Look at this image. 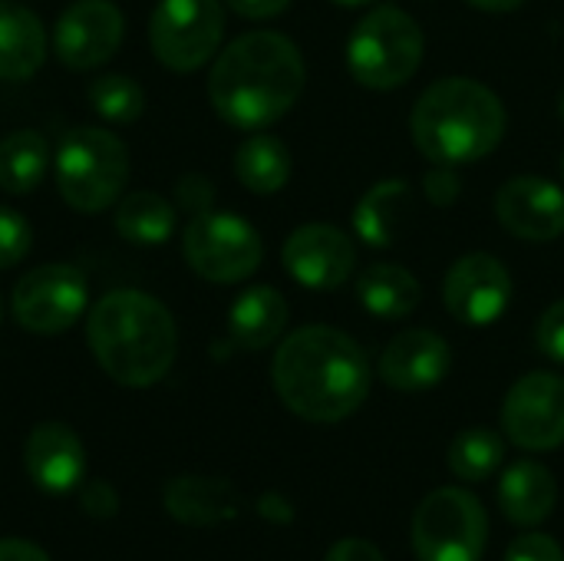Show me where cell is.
<instances>
[{"mask_svg": "<svg viewBox=\"0 0 564 561\" xmlns=\"http://www.w3.org/2000/svg\"><path fill=\"white\" fill-rule=\"evenodd\" d=\"M122 30L126 20L112 0H79L56 20L53 53L69 69H93L119 50Z\"/></svg>", "mask_w": 564, "mask_h": 561, "instance_id": "14", "label": "cell"}, {"mask_svg": "<svg viewBox=\"0 0 564 561\" xmlns=\"http://www.w3.org/2000/svg\"><path fill=\"white\" fill-rule=\"evenodd\" d=\"M413 215V188L403 179H383L364 192L354 208V231L370 248H393Z\"/></svg>", "mask_w": 564, "mask_h": 561, "instance_id": "19", "label": "cell"}, {"mask_svg": "<svg viewBox=\"0 0 564 561\" xmlns=\"http://www.w3.org/2000/svg\"><path fill=\"white\" fill-rule=\"evenodd\" d=\"M426 36L400 7L373 3L347 40V69L364 89H400L423 63Z\"/></svg>", "mask_w": 564, "mask_h": 561, "instance_id": "5", "label": "cell"}, {"mask_svg": "<svg viewBox=\"0 0 564 561\" xmlns=\"http://www.w3.org/2000/svg\"><path fill=\"white\" fill-rule=\"evenodd\" d=\"M0 561H50V555L26 539H0Z\"/></svg>", "mask_w": 564, "mask_h": 561, "instance_id": "37", "label": "cell"}, {"mask_svg": "<svg viewBox=\"0 0 564 561\" xmlns=\"http://www.w3.org/2000/svg\"><path fill=\"white\" fill-rule=\"evenodd\" d=\"M165 509L175 522L208 529L238 519L241 496L228 479L215 476H178L165 486Z\"/></svg>", "mask_w": 564, "mask_h": 561, "instance_id": "18", "label": "cell"}, {"mask_svg": "<svg viewBox=\"0 0 564 561\" xmlns=\"http://www.w3.org/2000/svg\"><path fill=\"white\" fill-rule=\"evenodd\" d=\"M466 3H473L476 10H486V13H512V10H519L525 0H466Z\"/></svg>", "mask_w": 564, "mask_h": 561, "instance_id": "39", "label": "cell"}, {"mask_svg": "<svg viewBox=\"0 0 564 561\" xmlns=\"http://www.w3.org/2000/svg\"><path fill=\"white\" fill-rule=\"evenodd\" d=\"M50 169V142L36 129H17L0 139V188L10 195L33 192Z\"/></svg>", "mask_w": 564, "mask_h": 561, "instance_id": "26", "label": "cell"}, {"mask_svg": "<svg viewBox=\"0 0 564 561\" xmlns=\"http://www.w3.org/2000/svg\"><path fill=\"white\" fill-rule=\"evenodd\" d=\"M46 60V30L33 10L0 0V79H30Z\"/></svg>", "mask_w": 564, "mask_h": 561, "instance_id": "22", "label": "cell"}, {"mask_svg": "<svg viewBox=\"0 0 564 561\" xmlns=\"http://www.w3.org/2000/svg\"><path fill=\"white\" fill-rule=\"evenodd\" d=\"M258 513H261L268 522H281V526L294 519V509H291V503H288L281 493H268V496H261Z\"/></svg>", "mask_w": 564, "mask_h": 561, "instance_id": "38", "label": "cell"}, {"mask_svg": "<svg viewBox=\"0 0 564 561\" xmlns=\"http://www.w3.org/2000/svg\"><path fill=\"white\" fill-rule=\"evenodd\" d=\"M188 268L212 284H238L261 268L264 241L251 222L235 212H198L182 231Z\"/></svg>", "mask_w": 564, "mask_h": 561, "instance_id": "7", "label": "cell"}, {"mask_svg": "<svg viewBox=\"0 0 564 561\" xmlns=\"http://www.w3.org/2000/svg\"><path fill=\"white\" fill-rule=\"evenodd\" d=\"M281 261L288 274L311 291H334L354 278L357 268V245L337 225H301L288 235L281 248Z\"/></svg>", "mask_w": 564, "mask_h": 561, "instance_id": "13", "label": "cell"}, {"mask_svg": "<svg viewBox=\"0 0 564 561\" xmlns=\"http://www.w3.org/2000/svg\"><path fill=\"white\" fill-rule=\"evenodd\" d=\"M89 106L109 122H132L145 109V93L132 76H99L89 83Z\"/></svg>", "mask_w": 564, "mask_h": 561, "instance_id": "28", "label": "cell"}, {"mask_svg": "<svg viewBox=\"0 0 564 561\" xmlns=\"http://www.w3.org/2000/svg\"><path fill=\"white\" fill-rule=\"evenodd\" d=\"M512 294H516V284H512L509 268L489 251L463 255L443 281L446 311L469 327L496 324L509 311Z\"/></svg>", "mask_w": 564, "mask_h": 561, "instance_id": "12", "label": "cell"}, {"mask_svg": "<svg viewBox=\"0 0 564 561\" xmlns=\"http://www.w3.org/2000/svg\"><path fill=\"white\" fill-rule=\"evenodd\" d=\"M304 79L307 69L294 40L274 30H251L215 56L208 99L228 126L258 132L294 109Z\"/></svg>", "mask_w": 564, "mask_h": 561, "instance_id": "2", "label": "cell"}, {"mask_svg": "<svg viewBox=\"0 0 564 561\" xmlns=\"http://www.w3.org/2000/svg\"><path fill=\"white\" fill-rule=\"evenodd\" d=\"M562 179H564V155H562Z\"/></svg>", "mask_w": 564, "mask_h": 561, "instance_id": "42", "label": "cell"}, {"mask_svg": "<svg viewBox=\"0 0 564 561\" xmlns=\"http://www.w3.org/2000/svg\"><path fill=\"white\" fill-rule=\"evenodd\" d=\"M79 503H83V513L96 522H109L119 513V496L109 483H89L83 489Z\"/></svg>", "mask_w": 564, "mask_h": 561, "instance_id": "33", "label": "cell"}, {"mask_svg": "<svg viewBox=\"0 0 564 561\" xmlns=\"http://www.w3.org/2000/svg\"><path fill=\"white\" fill-rule=\"evenodd\" d=\"M86 278L73 265H40L13 288V317L33 334H63L86 311Z\"/></svg>", "mask_w": 564, "mask_h": 561, "instance_id": "10", "label": "cell"}, {"mask_svg": "<svg viewBox=\"0 0 564 561\" xmlns=\"http://www.w3.org/2000/svg\"><path fill=\"white\" fill-rule=\"evenodd\" d=\"M0 314H3V308H0Z\"/></svg>", "mask_w": 564, "mask_h": 561, "instance_id": "43", "label": "cell"}, {"mask_svg": "<svg viewBox=\"0 0 564 561\" xmlns=\"http://www.w3.org/2000/svg\"><path fill=\"white\" fill-rule=\"evenodd\" d=\"M324 561H387L383 552L367 542V539H340L337 546H330L327 559Z\"/></svg>", "mask_w": 564, "mask_h": 561, "instance_id": "35", "label": "cell"}, {"mask_svg": "<svg viewBox=\"0 0 564 561\" xmlns=\"http://www.w3.org/2000/svg\"><path fill=\"white\" fill-rule=\"evenodd\" d=\"M238 17H248V20H268V17H278L291 7V0H225Z\"/></svg>", "mask_w": 564, "mask_h": 561, "instance_id": "36", "label": "cell"}, {"mask_svg": "<svg viewBox=\"0 0 564 561\" xmlns=\"http://www.w3.org/2000/svg\"><path fill=\"white\" fill-rule=\"evenodd\" d=\"M535 344H539V350H542L549 360L564 364V298H558V301L539 317Z\"/></svg>", "mask_w": 564, "mask_h": 561, "instance_id": "30", "label": "cell"}, {"mask_svg": "<svg viewBox=\"0 0 564 561\" xmlns=\"http://www.w3.org/2000/svg\"><path fill=\"white\" fill-rule=\"evenodd\" d=\"M225 36L221 0H159L149 17V46L175 73L205 66Z\"/></svg>", "mask_w": 564, "mask_h": 561, "instance_id": "9", "label": "cell"}, {"mask_svg": "<svg viewBox=\"0 0 564 561\" xmlns=\"http://www.w3.org/2000/svg\"><path fill=\"white\" fill-rule=\"evenodd\" d=\"M30 225L20 212L0 205V271L20 265L30 251Z\"/></svg>", "mask_w": 564, "mask_h": 561, "instance_id": "29", "label": "cell"}, {"mask_svg": "<svg viewBox=\"0 0 564 561\" xmlns=\"http://www.w3.org/2000/svg\"><path fill=\"white\" fill-rule=\"evenodd\" d=\"M502 99L479 79L446 76L420 93L410 112L416 149L433 165H473L492 155L506 136Z\"/></svg>", "mask_w": 564, "mask_h": 561, "instance_id": "4", "label": "cell"}, {"mask_svg": "<svg viewBox=\"0 0 564 561\" xmlns=\"http://www.w3.org/2000/svg\"><path fill=\"white\" fill-rule=\"evenodd\" d=\"M330 3H337V7H347V10H354V7H373L377 0H330Z\"/></svg>", "mask_w": 564, "mask_h": 561, "instance_id": "40", "label": "cell"}, {"mask_svg": "<svg viewBox=\"0 0 564 561\" xmlns=\"http://www.w3.org/2000/svg\"><path fill=\"white\" fill-rule=\"evenodd\" d=\"M453 350L443 334L413 327L397 334L380 354V380L400 393H423L446 380Z\"/></svg>", "mask_w": 564, "mask_h": 561, "instance_id": "16", "label": "cell"}, {"mask_svg": "<svg viewBox=\"0 0 564 561\" xmlns=\"http://www.w3.org/2000/svg\"><path fill=\"white\" fill-rule=\"evenodd\" d=\"M502 460H506V440L486 427L463 430L449 446V470L466 483L489 479L502 466Z\"/></svg>", "mask_w": 564, "mask_h": 561, "instance_id": "27", "label": "cell"}, {"mask_svg": "<svg viewBox=\"0 0 564 561\" xmlns=\"http://www.w3.org/2000/svg\"><path fill=\"white\" fill-rule=\"evenodd\" d=\"M555 503H558V483L542 463L522 460V463H512L502 473L499 506H502L509 522H516L522 529L542 526L552 516Z\"/></svg>", "mask_w": 564, "mask_h": 561, "instance_id": "21", "label": "cell"}, {"mask_svg": "<svg viewBox=\"0 0 564 561\" xmlns=\"http://www.w3.org/2000/svg\"><path fill=\"white\" fill-rule=\"evenodd\" d=\"M271 380L294 417L307 423H340L370 397L373 370L350 334L327 324H307L281 341Z\"/></svg>", "mask_w": 564, "mask_h": 561, "instance_id": "1", "label": "cell"}, {"mask_svg": "<svg viewBox=\"0 0 564 561\" xmlns=\"http://www.w3.org/2000/svg\"><path fill=\"white\" fill-rule=\"evenodd\" d=\"M129 182L126 145L96 126H79L63 136L56 152V188L69 208L96 215L109 208Z\"/></svg>", "mask_w": 564, "mask_h": 561, "instance_id": "6", "label": "cell"}, {"mask_svg": "<svg viewBox=\"0 0 564 561\" xmlns=\"http://www.w3.org/2000/svg\"><path fill=\"white\" fill-rule=\"evenodd\" d=\"M357 301L383 321H403L410 317L423 301L420 278L393 261L370 265L357 274Z\"/></svg>", "mask_w": 564, "mask_h": 561, "instance_id": "23", "label": "cell"}, {"mask_svg": "<svg viewBox=\"0 0 564 561\" xmlns=\"http://www.w3.org/2000/svg\"><path fill=\"white\" fill-rule=\"evenodd\" d=\"M288 314V301L278 288H248L228 308V337L241 350H264L284 334Z\"/></svg>", "mask_w": 564, "mask_h": 561, "instance_id": "20", "label": "cell"}, {"mask_svg": "<svg viewBox=\"0 0 564 561\" xmlns=\"http://www.w3.org/2000/svg\"><path fill=\"white\" fill-rule=\"evenodd\" d=\"M423 185H426V198L433 205H440V208H449L459 198V192H463V182H459L453 165H433L423 175Z\"/></svg>", "mask_w": 564, "mask_h": 561, "instance_id": "32", "label": "cell"}, {"mask_svg": "<svg viewBox=\"0 0 564 561\" xmlns=\"http://www.w3.org/2000/svg\"><path fill=\"white\" fill-rule=\"evenodd\" d=\"M486 539L482 503L456 486L430 493L413 516V552L420 561H479Z\"/></svg>", "mask_w": 564, "mask_h": 561, "instance_id": "8", "label": "cell"}, {"mask_svg": "<svg viewBox=\"0 0 564 561\" xmlns=\"http://www.w3.org/2000/svg\"><path fill=\"white\" fill-rule=\"evenodd\" d=\"M23 466L43 493L66 496L83 483L86 453L79 436L66 423H40L26 436Z\"/></svg>", "mask_w": 564, "mask_h": 561, "instance_id": "17", "label": "cell"}, {"mask_svg": "<svg viewBox=\"0 0 564 561\" xmlns=\"http://www.w3.org/2000/svg\"><path fill=\"white\" fill-rule=\"evenodd\" d=\"M86 341L102 374L135 390L159 384L178 350L169 308L142 291H109L96 301L86 321Z\"/></svg>", "mask_w": 564, "mask_h": 561, "instance_id": "3", "label": "cell"}, {"mask_svg": "<svg viewBox=\"0 0 564 561\" xmlns=\"http://www.w3.org/2000/svg\"><path fill=\"white\" fill-rule=\"evenodd\" d=\"M502 430L529 453L564 446V377L549 370L519 377L502 403Z\"/></svg>", "mask_w": 564, "mask_h": 561, "instance_id": "11", "label": "cell"}, {"mask_svg": "<svg viewBox=\"0 0 564 561\" xmlns=\"http://www.w3.org/2000/svg\"><path fill=\"white\" fill-rule=\"evenodd\" d=\"M506 561H564V552L552 536L529 532V536H519V539L509 546Z\"/></svg>", "mask_w": 564, "mask_h": 561, "instance_id": "31", "label": "cell"}, {"mask_svg": "<svg viewBox=\"0 0 564 561\" xmlns=\"http://www.w3.org/2000/svg\"><path fill=\"white\" fill-rule=\"evenodd\" d=\"M235 175L254 195H274L291 179V152L278 136L254 132L235 152Z\"/></svg>", "mask_w": 564, "mask_h": 561, "instance_id": "24", "label": "cell"}, {"mask_svg": "<svg viewBox=\"0 0 564 561\" xmlns=\"http://www.w3.org/2000/svg\"><path fill=\"white\" fill-rule=\"evenodd\" d=\"M496 218L522 241H555L564 235V188L539 175H516L496 192Z\"/></svg>", "mask_w": 564, "mask_h": 561, "instance_id": "15", "label": "cell"}, {"mask_svg": "<svg viewBox=\"0 0 564 561\" xmlns=\"http://www.w3.org/2000/svg\"><path fill=\"white\" fill-rule=\"evenodd\" d=\"M558 116L564 119V89H562V96H558Z\"/></svg>", "mask_w": 564, "mask_h": 561, "instance_id": "41", "label": "cell"}, {"mask_svg": "<svg viewBox=\"0 0 564 561\" xmlns=\"http://www.w3.org/2000/svg\"><path fill=\"white\" fill-rule=\"evenodd\" d=\"M116 231L129 245H165L175 235V208L159 192H129L116 208Z\"/></svg>", "mask_w": 564, "mask_h": 561, "instance_id": "25", "label": "cell"}, {"mask_svg": "<svg viewBox=\"0 0 564 561\" xmlns=\"http://www.w3.org/2000/svg\"><path fill=\"white\" fill-rule=\"evenodd\" d=\"M175 195H178L182 208H188L192 215H198V212H208V208H212V198H215V192H212V182H208L205 175H195V172L178 179V185H175Z\"/></svg>", "mask_w": 564, "mask_h": 561, "instance_id": "34", "label": "cell"}]
</instances>
